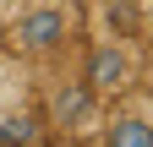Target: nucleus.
Returning <instances> with one entry per match:
<instances>
[{
	"instance_id": "nucleus-1",
	"label": "nucleus",
	"mask_w": 153,
	"mask_h": 147,
	"mask_svg": "<svg viewBox=\"0 0 153 147\" xmlns=\"http://www.w3.org/2000/svg\"><path fill=\"white\" fill-rule=\"evenodd\" d=\"M71 27H76V16L71 6H27L22 16H16V49L22 54H55L66 38H71Z\"/></svg>"
},
{
	"instance_id": "nucleus-2",
	"label": "nucleus",
	"mask_w": 153,
	"mask_h": 147,
	"mask_svg": "<svg viewBox=\"0 0 153 147\" xmlns=\"http://www.w3.org/2000/svg\"><path fill=\"white\" fill-rule=\"evenodd\" d=\"M131 76H137V65H131V54L120 44H99L88 54V93L93 98H109V93H126Z\"/></svg>"
},
{
	"instance_id": "nucleus-3",
	"label": "nucleus",
	"mask_w": 153,
	"mask_h": 147,
	"mask_svg": "<svg viewBox=\"0 0 153 147\" xmlns=\"http://www.w3.org/2000/svg\"><path fill=\"white\" fill-rule=\"evenodd\" d=\"M104 147H153V120L148 115H115L109 131H104Z\"/></svg>"
},
{
	"instance_id": "nucleus-4",
	"label": "nucleus",
	"mask_w": 153,
	"mask_h": 147,
	"mask_svg": "<svg viewBox=\"0 0 153 147\" xmlns=\"http://www.w3.org/2000/svg\"><path fill=\"white\" fill-rule=\"evenodd\" d=\"M49 109H55V120H60V131H82V125L93 120V93H82V87H60Z\"/></svg>"
},
{
	"instance_id": "nucleus-5",
	"label": "nucleus",
	"mask_w": 153,
	"mask_h": 147,
	"mask_svg": "<svg viewBox=\"0 0 153 147\" xmlns=\"http://www.w3.org/2000/svg\"><path fill=\"white\" fill-rule=\"evenodd\" d=\"M148 87H153V65H148Z\"/></svg>"
}]
</instances>
